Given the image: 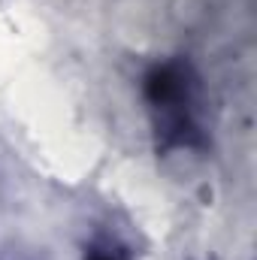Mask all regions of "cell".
Listing matches in <instances>:
<instances>
[{
  "label": "cell",
  "mask_w": 257,
  "mask_h": 260,
  "mask_svg": "<svg viewBox=\"0 0 257 260\" xmlns=\"http://www.w3.org/2000/svg\"><path fill=\"white\" fill-rule=\"evenodd\" d=\"M82 260H133V251L127 248V242H121L115 233H97L85 245Z\"/></svg>",
  "instance_id": "7a4b0ae2"
},
{
  "label": "cell",
  "mask_w": 257,
  "mask_h": 260,
  "mask_svg": "<svg viewBox=\"0 0 257 260\" xmlns=\"http://www.w3.org/2000/svg\"><path fill=\"white\" fill-rule=\"evenodd\" d=\"M142 100L160 154L200 151L209 145L206 133V94L191 61H157L142 79Z\"/></svg>",
  "instance_id": "6da1fadb"
}]
</instances>
